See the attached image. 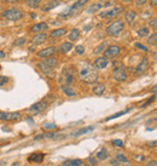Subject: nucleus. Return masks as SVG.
<instances>
[{
	"instance_id": "nucleus-1",
	"label": "nucleus",
	"mask_w": 157,
	"mask_h": 166,
	"mask_svg": "<svg viewBox=\"0 0 157 166\" xmlns=\"http://www.w3.org/2000/svg\"><path fill=\"white\" fill-rule=\"evenodd\" d=\"M78 78L87 84L97 83L99 78L98 69H95L93 64L88 62H83L80 64V68H78Z\"/></svg>"
},
{
	"instance_id": "nucleus-2",
	"label": "nucleus",
	"mask_w": 157,
	"mask_h": 166,
	"mask_svg": "<svg viewBox=\"0 0 157 166\" xmlns=\"http://www.w3.org/2000/svg\"><path fill=\"white\" fill-rule=\"evenodd\" d=\"M1 17L4 19H6V21L17 22V21H21L24 17V12L19 7H8L6 10H2Z\"/></svg>"
},
{
	"instance_id": "nucleus-3",
	"label": "nucleus",
	"mask_w": 157,
	"mask_h": 166,
	"mask_svg": "<svg viewBox=\"0 0 157 166\" xmlns=\"http://www.w3.org/2000/svg\"><path fill=\"white\" fill-rule=\"evenodd\" d=\"M88 1L89 0H76L65 12H63V13H61L59 15V17H62V18H69V17H73L74 15H76L78 11H81L87 4H88Z\"/></svg>"
},
{
	"instance_id": "nucleus-4",
	"label": "nucleus",
	"mask_w": 157,
	"mask_h": 166,
	"mask_svg": "<svg viewBox=\"0 0 157 166\" xmlns=\"http://www.w3.org/2000/svg\"><path fill=\"white\" fill-rule=\"evenodd\" d=\"M75 75H76V71L74 67H65L61 73L59 83L62 85H70L74 83Z\"/></svg>"
},
{
	"instance_id": "nucleus-5",
	"label": "nucleus",
	"mask_w": 157,
	"mask_h": 166,
	"mask_svg": "<svg viewBox=\"0 0 157 166\" xmlns=\"http://www.w3.org/2000/svg\"><path fill=\"white\" fill-rule=\"evenodd\" d=\"M123 29H125V22L122 19H116L106 27L105 33L109 36H117L123 32Z\"/></svg>"
},
{
	"instance_id": "nucleus-6",
	"label": "nucleus",
	"mask_w": 157,
	"mask_h": 166,
	"mask_svg": "<svg viewBox=\"0 0 157 166\" xmlns=\"http://www.w3.org/2000/svg\"><path fill=\"white\" fill-rule=\"evenodd\" d=\"M112 77L116 81H126L128 78L127 69L123 67L122 63L115 62L114 63V69H112Z\"/></svg>"
},
{
	"instance_id": "nucleus-7",
	"label": "nucleus",
	"mask_w": 157,
	"mask_h": 166,
	"mask_svg": "<svg viewBox=\"0 0 157 166\" xmlns=\"http://www.w3.org/2000/svg\"><path fill=\"white\" fill-rule=\"evenodd\" d=\"M123 11V7L122 6H114V7H110V9H106V10H103L98 13V16L103 19H112L115 18L116 16H119L121 12Z\"/></svg>"
},
{
	"instance_id": "nucleus-8",
	"label": "nucleus",
	"mask_w": 157,
	"mask_h": 166,
	"mask_svg": "<svg viewBox=\"0 0 157 166\" xmlns=\"http://www.w3.org/2000/svg\"><path fill=\"white\" fill-rule=\"evenodd\" d=\"M103 57H105L106 60H112L115 57H117L121 54V47L119 45H111V46H106V49L103 51Z\"/></svg>"
},
{
	"instance_id": "nucleus-9",
	"label": "nucleus",
	"mask_w": 157,
	"mask_h": 166,
	"mask_svg": "<svg viewBox=\"0 0 157 166\" xmlns=\"http://www.w3.org/2000/svg\"><path fill=\"white\" fill-rule=\"evenodd\" d=\"M21 113L18 112H0V120L2 121H16L21 119Z\"/></svg>"
},
{
	"instance_id": "nucleus-10",
	"label": "nucleus",
	"mask_w": 157,
	"mask_h": 166,
	"mask_svg": "<svg viewBox=\"0 0 157 166\" xmlns=\"http://www.w3.org/2000/svg\"><path fill=\"white\" fill-rule=\"evenodd\" d=\"M38 68L47 77V78H50V79H55V77H56V72H55V68H52V67H50L48 64H46L45 62H39L38 63Z\"/></svg>"
},
{
	"instance_id": "nucleus-11",
	"label": "nucleus",
	"mask_w": 157,
	"mask_h": 166,
	"mask_svg": "<svg viewBox=\"0 0 157 166\" xmlns=\"http://www.w3.org/2000/svg\"><path fill=\"white\" fill-rule=\"evenodd\" d=\"M67 34H68V29H67V28H64V27L56 28V29H53V30L48 34V39H51V40H57V39H59V38L65 36Z\"/></svg>"
},
{
	"instance_id": "nucleus-12",
	"label": "nucleus",
	"mask_w": 157,
	"mask_h": 166,
	"mask_svg": "<svg viewBox=\"0 0 157 166\" xmlns=\"http://www.w3.org/2000/svg\"><path fill=\"white\" fill-rule=\"evenodd\" d=\"M58 49L56 46H48V47H45L42 50H40L38 52V56L40 58H47V57H51V56H55L57 54Z\"/></svg>"
},
{
	"instance_id": "nucleus-13",
	"label": "nucleus",
	"mask_w": 157,
	"mask_h": 166,
	"mask_svg": "<svg viewBox=\"0 0 157 166\" xmlns=\"http://www.w3.org/2000/svg\"><path fill=\"white\" fill-rule=\"evenodd\" d=\"M149 68H150V62H149V60H148L146 57H144V58L139 62V64L137 66V68L134 69V72H135L137 75H140V74H144L145 72H148Z\"/></svg>"
},
{
	"instance_id": "nucleus-14",
	"label": "nucleus",
	"mask_w": 157,
	"mask_h": 166,
	"mask_svg": "<svg viewBox=\"0 0 157 166\" xmlns=\"http://www.w3.org/2000/svg\"><path fill=\"white\" fill-rule=\"evenodd\" d=\"M47 105H48V103L44 99V101H40V102L33 104L30 108H28V112H30V113H33V114H38V113L45 110V109L47 108Z\"/></svg>"
},
{
	"instance_id": "nucleus-15",
	"label": "nucleus",
	"mask_w": 157,
	"mask_h": 166,
	"mask_svg": "<svg viewBox=\"0 0 157 166\" xmlns=\"http://www.w3.org/2000/svg\"><path fill=\"white\" fill-rule=\"evenodd\" d=\"M48 29V23L47 22H38L35 24H33L30 27V32L34 33V34H38V33H44Z\"/></svg>"
},
{
	"instance_id": "nucleus-16",
	"label": "nucleus",
	"mask_w": 157,
	"mask_h": 166,
	"mask_svg": "<svg viewBox=\"0 0 157 166\" xmlns=\"http://www.w3.org/2000/svg\"><path fill=\"white\" fill-rule=\"evenodd\" d=\"M48 40V34L46 32L44 33H38L35 34L33 38H32V43L35 44V45H40V44H44L45 41Z\"/></svg>"
},
{
	"instance_id": "nucleus-17",
	"label": "nucleus",
	"mask_w": 157,
	"mask_h": 166,
	"mask_svg": "<svg viewBox=\"0 0 157 166\" xmlns=\"http://www.w3.org/2000/svg\"><path fill=\"white\" fill-rule=\"evenodd\" d=\"M63 2V0H47L42 6H40L41 7V10L44 11V12H47V11H50V10H52V9H55V7H57L58 5H61Z\"/></svg>"
},
{
	"instance_id": "nucleus-18",
	"label": "nucleus",
	"mask_w": 157,
	"mask_h": 166,
	"mask_svg": "<svg viewBox=\"0 0 157 166\" xmlns=\"http://www.w3.org/2000/svg\"><path fill=\"white\" fill-rule=\"evenodd\" d=\"M137 16L138 15H137V12L134 10H127L125 12V19H123V22L127 23V24H129V26H132L134 23V21L137 19Z\"/></svg>"
},
{
	"instance_id": "nucleus-19",
	"label": "nucleus",
	"mask_w": 157,
	"mask_h": 166,
	"mask_svg": "<svg viewBox=\"0 0 157 166\" xmlns=\"http://www.w3.org/2000/svg\"><path fill=\"white\" fill-rule=\"evenodd\" d=\"M108 64H109V60H106V58L103 57V56L98 57V58L94 61V68H95V69H105V68L108 67Z\"/></svg>"
},
{
	"instance_id": "nucleus-20",
	"label": "nucleus",
	"mask_w": 157,
	"mask_h": 166,
	"mask_svg": "<svg viewBox=\"0 0 157 166\" xmlns=\"http://www.w3.org/2000/svg\"><path fill=\"white\" fill-rule=\"evenodd\" d=\"M104 6H105V2H104V1H98V2H94L93 5L88 6V7L86 9V12H87V13H94V12H97L98 10H102Z\"/></svg>"
},
{
	"instance_id": "nucleus-21",
	"label": "nucleus",
	"mask_w": 157,
	"mask_h": 166,
	"mask_svg": "<svg viewBox=\"0 0 157 166\" xmlns=\"http://www.w3.org/2000/svg\"><path fill=\"white\" fill-rule=\"evenodd\" d=\"M80 35H81V33H80L78 28H73L68 33V39H69L70 43H74V41H78V39H80Z\"/></svg>"
},
{
	"instance_id": "nucleus-22",
	"label": "nucleus",
	"mask_w": 157,
	"mask_h": 166,
	"mask_svg": "<svg viewBox=\"0 0 157 166\" xmlns=\"http://www.w3.org/2000/svg\"><path fill=\"white\" fill-rule=\"evenodd\" d=\"M108 157H109V153H108V150L105 148H100L95 154V159L98 161H104V160L108 159Z\"/></svg>"
},
{
	"instance_id": "nucleus-23",
	"label": "nucleus",
	"mask_w": 157,
	"mask_h": 166,
	"mask_svg": "<svg viewBox=\"0 0 157 166\" xmlns=\"http://www.w3.org/2000/svg\"><path fill=\"white\" fill-rule=\"evenodd\" d=\"M73 49H74V45H73V43H70V41L63 43V44L59 46V50H61L62 54H68V52H70Z\"/></svg>"
},
{
	"instance_id": "nucleus-24",
	"label": "nucleus",
	"mask_w": 157,
	"mask_h": 166,
	"mask_svg": "<svg viewBox=\"0 0 157 166\" xmlns=\"http://www.w3.org/2000/svg\"><path fill=\"white\" fill-rule=\"evenodd\" d=\"M24 2H25V5H27L28 7L35 10V9H39V7L41 6L42 0H24Z\"/></svg>"
},
{
	"instance_id": "nucleus-25",
	"label": "nucleus",
	"mask_w": 157,
	"mask_h": 166,
	"mask_svg": "<svg viewBox=\"0 0 157 166\" xmlns=\"http://www.w3.org/2000/svg\"><path fill=\"white\" fill-rule=\"evenodd\" d=\"M44 158H45V154H42V153H36V154H32L28 160H29L30 163H42Z\"/></svg>"
},
{
	"instance_id": "nucleus-26",
	"label": "nucleus",
	"mask_w": 157,
	"mask_h": 166,
	"mask_svg": "<svg viewBox=\"0 0 157 166\" xmlns=\"http://www.w3.org/2000/svg\"><path fill=\"white\" fill-rule=\"evenodd\" d=\"M92 91H93L94 95H97V96H102V95L105 92V85H103V84H97V85L93 86Z\"/></svg>"
},
{
	"instance_id": "nucleus-27",
	"label": "nucleus",
	"mask_w": 157,
	"mask_h": 166,
	"mask_svg": "<svg viewBox=\"0 0 157 166\" xmlns=\"http://www.w3.org/2000/svg\"><path fill=\"white\" fill-rule=\"evenodd\" d=\"M61 90L68 96V97H75V91H74V88L72 87V86H69V85H62V87H61Z\"/></svg>"
},
{
	"instance_id": "nucleus-28",
	"label": "nucleus",
	"mask_w": 157,
	"mask_h": 166,
	"mask_svg": "<svg viewBox=\"0 0 157 166\" xmlns=\"http://www.w3.org/2000/svg\"><path fill=\"white\" fill-rule=\"evenodd\" d=\"M94 130V126H88V127H82V129H80L78 130L76 132H73V137H78V136H81V135H83V133H88V132H91V131H93Z\"/></svg>"
},
{
	"instance_id": "nucleus-29",
	"label": "nucleus",
	"mask_w": 157,
	"mask_h": 166,
	"mask_svg": "<svg viewBox=\"0 0 157 166\" xmlns=\"http://www.w3.org/2000/svg\"><path fill=\"white\" fill-rule=\"evenodd\" d=\"M85 163L80 159H74V160H67L62 166H83Z\"/></svg>"
},
{
	"instance_id": "nucleus-30",
	"label": "nucleus",
	"mask_w": 157,
	"mask_h": 166,
	"mask_svg": "<svg viewBox=\"0 0 157 166\" xmlns=\"http://www.w3.org/2000/svg\"><path fill=\"white\" fill-rule=\"evenodd\" d=\"M44 62H45L46 64H48L50 67H52V68H55V67H57V66L59 64V61H58L57 58H53V56L45 58V61H44Z\"/></svg>"
},
{
	"instance_id": "nucleus-31",
	"label": "nucleus",
	"mask_w": 157,
	"mask_h": 166,
	"mask_svg": "<svg viewBox=\"0 0 157 166\" xmlns=\"http://www.w3.org/2000/svg\"><path fill=\"white\" fill-rule=\"evenodd\" d=\"M146 38H148V44H149V45H151V46H156V45H157V34H156V32H154L151 35L149 34Z\"/></svg>"
},
{
	"instance_id": "nucleus-32",
	"label": "nucleus",
	"mask_w": 157,
	"mask_h": 166,
	"mask_svg": "<svg viewBox=\"0 0 157 166\" xmlns=\"http://www.w3.org/2000/svg\"><path fill=\"white\" fill-rule=\"evenodd\" d=\"M149 34H150V28H148V27L140 28V29L138 30V36H139V38H146Z\"/></svg>"
},
{
	"instance_id": "nucleus-33",
	"label": "nucleus",
	"mask_w": 157,
	"mask_h": 166,
	"mask_svg": "<svg viewBox=\"0 0 157 166\" xmlns=\"http://www.w3.org/2000/svg\"><path fill=\"white\" fill-rule=\"evenodd\" d=\"M129 110H131V109H125V110H121V112H119V113H115V114H112L111 116L106 118V121H110V120H112V119H116V118H119V116H122V115L127 114Z\"/></svg>"
},
{
	"instance_id": "nucleus-34",
	"label": "nucleus",
	"mask_w": 157,
	"mask_h": 166,
	"mask_svg": "<svg viewBox=\"0 0 157 166\" xmlns=\"http://www.w3.org/2000/svg\"><path fill=\"white\" fill-rule=\"evenodd\" d=\"M116 160L120 163V164H126V166H128V164H129V161H128V159L123 155V154H121V153H117L116 154Z\"/></svg>"
},
{
	"instance_id": "nucleus-35",
	"label": "nucleus",
	"mask_w": 157,
	"mask_h": 166,
	"mask_svg": "<svg viewBox=\"0 0 157 166\" xmlns=\"http://www.w3.org/2000/svg\"><path fill=\"white\" fill-rule=\"evenodd\" d=\"M134 47H137L138 50H140V51H143V52H145V54H148L150 50L148 49V46H145L144 44H142V43H134Z\"/></svg>"
},
{
	"instance_id": "nucleus-36",
	"label": "nucleus",
	"mask_w": 157,
	"mask_h": 166,
	"mask_svg": "<svg viewBox=\"0 0 157 166\" xmlns=\"http://www.w3.org/2000/svg\"><path fill=\"white\" fill-rule=\"evenodd\" d=\"M106 46H108V44H106L105 41H103V43H102L100 45H98V46L95 47V50H94V54H97V55H98V54L103 52V51H104V50L106 49Z\"/></svg>"
},
{
	"instance_id": "nucleus-37",
	"label": "nucleus",
	"mask_w": 157,
	"mask_h": 166,
	"mask_svg": "<svg viewBox=\"0 0 157 166\" xmlns=\"http://www.w3.org/2000/svg\"><path fill=\"white\" fill-rule=\"evenodd\" d=\"M57 135L56 133H52V132H48V133H44V135H39L35 137V140H42V138H55Z\"/></svg>"
},
{
	"instance_id": "nucleus-38",
	"label": "nucleus",
	"mask_w": 157,
	"mask_h": 166,
	"mask_svg": "<svg viewBox=\"0 0 157 166\" xmlns=\"http://www.w3.org/2000/svg\"><path fill=\"white\" fill-rule=\"evenodd\" d=\"M149 27H150L151 29H154V32H156V29H157V18L156 17H154V18H151V19L149 21Z\"/></svg>"
},
{
	"instance_id": "nucleus-39",
	"label": "nucleus",
	"mask_w": 157,
	"mask_h": 166,
	"mask_svg": "<svg viewBox=\"0 0 157 166\" xmlns=\"http://www.w3.org/2000/svg\"><path fill=\"white\" fill-rule=\"evenodd\" d=\"M27 43V38H19V39H17L15 43H13V45L15 46H22V45H24Z\"/></svg>"
},
{
	"instance_id": "nucleus-40",
	"label": "nucleus",
	"mask_w": 157,
	"mask_h": 166,
	"mask_svg": "<svg viewBox=\"0 0 157 166\" xmlns=\"http://www.w3.org/2000/svg\"><path fill=\"white\" fill-rule=\"evenodd\" d=\"M134 2H135L137 7H143L144 5H146L149 2V0H134Z\"/></svg>"
},
{
	"instance_id": "nucleus-41",
	"label": "nucleus",
	"mask_w": 157,
	"mask_h": 166,
	"mask_svg": "<svg viewBox=\"0 0 157 166\" xmlns=\"http://www.w3.org/2000/svg\"><path fill=\"white\" fill-rule=\"evenodd\" d=\"M57 126H56V124H52V123H46V124H44V129L45 130H55Z\"/></svg>"
},
{
	"instance_id": "nucleus-42",
	"label": "nucleus",
	"mask_w": 157,
	"mask_h": 166,
	"mask_svg": "<svg viewBox=\"0 0 157 166\" xmlns=\"http://www.w3.org/2000/svg\"><path fill=\"white\" fill-rule=\"evenodd\" d=\"M75 51H76L78 55H83V52H85V47H83L82 45H78V46L75 47Z\"/></svg>"
},
{
	"instance_id": "nucleus-43",
	"label": "nucleus",
	"mask_w": 157,
	"mask_h": 166,
	"mask_svg": "<svg viewBox=\"0 0 157 166\" xmlns=\"http://www.w3.org/2000/svg\"><path fill=\"white\" fill-rule=\"evenodd\" d=\"M112 144L116 146V147H122V146H123V142H122L121 140H114V141H112Z\"/></svg>"
},
{
	"instance_id": "nucleus-44",
	"label": "nucleus",
	"mask_w": 157,
	"mask_h": 166,
	"mask_svg": "<svg viewBox=\"0 0 157 166\" xmlns=\"http://www.w3.org/2000/svg\"><path fill=\"white\" fill-rule=\"evenodd\" d=\"M7 80H8V78L7 77H0V86H2V85H5V84L7 83Z\"/></svg>"
},
{
	"instance_id": "nucleus-45",
	"label": "nucleus",
	"mask_w": 157,
	"mask_h": 166,
	"mask_svg": "<svg viewBox=\"0 0 157 166\" xmlns=\"http://www.w3.org/2000/svg\"><path fill=\"white\" fill-rule=\"evenodd\" d=\"M149 2H150V6L152 9H156L157 7V0H149Z\"/></svg>"
},
{
	"instance_id": "nucleus-46",
	"label": "nucleus",
	"mask_w": 157,
	"mask_h": 166,
	"mask_svg": "<svg viewBox=\"0 0 157 166\" xmlns=\"http://www.w3.org/2000/svg\"><path fill=\"white\" fill-rule=\"evenodd\" d=\"M22 0H4V2L6 4H17V2H21Z\"/></svg>"
},
{
	"instance_id": "nucleus-47",
	"label": "nucleus",
	"mask_w": 157,
	"mask_h": 166,
	"mask_svg": "<svg viewBox=\"0 0 157 166\" xmlns=\"http://www.w3.org/2000/svg\"><path fill=\"white\" fill-rule=\"evenodd\" d=\"M88 161H89V163H91V164H93V165H95V164H97V161H98V160H97V159H95V158H92V157H91V158H88Z\"/></svg>"
},
{
	"instance_id": "nucleus-48",
	"label": "nucleus",
	"mask_w": 157,
	"mask_h": 166,
	"mask_svg": "<svg viewBox=\"0 0 157 166\" xmlns=\"http://www.w3.org/2000/svg\"><path fill=\"white\" fill-rule=\"evenodd\" d=\"M148 165H149V166H157V163L155 161V160H151V161H150Z\"/></svg>"
},
{
	"instance_id": "nucleus-49",
	"label": "nucleus",
	"mask_w": 157,
	"mask_h": 166,
	"mask_svg": "<svg viewBox=\"0 0 157 166\" xmlns=\"http://www.w3.org/2000/svg\"><path fill=\"white\" fill-rule=\"evenodd\" d=\"M0 58H5V52L0 50Z\"/></svg>"
},
{
	"instance_id": "nucleus-50",
	"label": "nucleus",
	"mask_w": 157,
	"mask_h": 166,
	"mask_svg": "<svg viewBox=\"0 0 157 166\" xmlns=\"http://www.w3.org/2000/svg\"><path fill=\"white\" fill-rule=\"evenodd\" d=\"M122 2H125V4H129V2H133L134 0H121Z\"/></svg>"
},
{
	"instance_id": "nucleus-51",
	"label": "nucleus",
	"mask_w": 157,
	"mask_h": 166,
	"mask_svg": "<svg viewBox=\"0 0 157 166\" xmlns=\"http://www.w3.org/2000/svg\"><path fill=\"white\" fill-rule=\"evenodd\" d=\"M1 12H2V6L0 5V13H1Z\"/></svg>"
},
{
	"instance_id": "nucleus-52",
	"label": "nucleus",
	"mask_w": 157,
	"mask_h": 166,
	"mask_svg": "<svg viewBox=\"0 0 157 166\" xmlns=\"http://www.w3.org/2000/svg\"><path fill=\"white\" fill-rule=\"evenodd\" d=\"M83 166H89V165H86V164H85V165H83Z\"/></svg>"
},
{
	"instance_id": "nucleus-53",
	"label": "nucleus",
	"mask_w": 157,
	"mask_h": 166,
	"mask_svg": "<svg viewBox=\"0 0 157 166\" xmlns=\"http://www.w3.org/2000/svg\"><path fill=\"white\" fill-rule=\"evenodd\" d=\"M0 69H1V66H0Z\"/></svg>"
}]
</instances>
